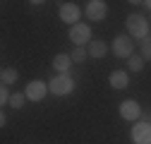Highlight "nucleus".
Segmentation results:
<instances>
[{"label":"nucleus","mask_w":151,"mask_h":144,"mask_svg":"<svg viewBox=\"0 0 151 144\" xmlns=\"http://www.w3.org/2000/svg\"><path fill=\"white\" fill-rule=\"evenodd\" d=\"M17 79H19V72H17L14 67H3V72H0V82H3V86L14 84Z\"/></svg>","instance_id":"nucleus-13"},{"label":"nucleus","mask_w":151,"mask_h":144,"mask_svg":"<svg viewBox=\"0 0 151 144\" xmlns=\"http://www.w3.org/2000/svg\"><path fill=\"white\" fill-rule=\"evenodd\" d=\"M79 17H82V10L74 5V3H63L60 5V19L65 24H79Z\"/></svg>","instance_id":"nucleus-8"},{"label":"nucleus","mask_w":151,"mask_h":144,"mask_svg":"<svg viewBox=\"0 0 151 144\" xmlns=\"http://www.w3.org/2000/svg\"><path fill=\"white\" fill-rule=\"evenodd\" d=\"M108 82H110L113 89H127V84H129V75H127V70H115V72H110Z\"/></svg>","instance_id":"nucleus-10"},{"label":"nucleus","mask_w":151,"mask_h":144,"mask_svg":"<svg viewBox=\"0 0 151 144\" xmlns=\"http://www.w3.org/2000/svg\"><path fill=\"white\" fill-rule=\"evenodd\" d=\"M146 7H149V10H151V0H149V3H146Z\"/></svg>","instance_id":"nucleus-19"},{"label":"nucleus","mask_w":151,"mask_h":144,"mask_svg":"<svg viewBox=\"0 0 151 144\" xmlns=\"http://www.w3.org/2000/svg\"><path fill=\"white\" fill-rule=\"evenodd\" d=\"M48 91L53 96H67V94L74 91V79L70 75H55L48 84Z\"/></svg>","instance_id":"nucleus-2"},{"label":"nucleus","mask_w":151,"mask_h":144,"mask_svg":"<svg viewBox=\"0 0 151 144\" xmlns=\"http://www.w3.org/2000/svg\"><path fill=\"white\" fill-rule=\"evenodd\" d=\"M53 67L58 70V75H67V70L72 67V55L70 53H58L53 58Z\"/></svg>","instance_id":"nucleus-11"},{"label":"nucleus","mask_w":151,"mask_h":144,"mask_svg":"<svg viewBox=\"0 0 151 144\" xmlns=\"http://www.w3.org/2000/svg\"><path fill=\"white\" fill-rule=\"evenodd\" d=\"M132 142L134 144H151V122L146 120H139L132 125Z\"/></svg>","instance_id":"nucleus-4"},{"label":"nucleus","mask_w":151,"mask_h":144,"mask_svg":"<svg viewBox=\"0 0 151 144\" xmlns=\"http://www.w3.org/2000/svg\"><path fill=\"white\" fill-rule=\"evenodd\" d=\"M89 58V50L86 48H74L72 50V63H84Z\"/></svg>","instance_id":"nucleus-15"},{"label":"nucleus","mask_w":151,"mask_h":144,"mask_svg":"<svg viewBox=\"0 0 151 144\" xmlns=\"http://www.w3.org/2000/svg\"><path fill=\"white\" fill-rule=\"evenodd\" d=\"M10 99H12V94L7 91V86H3V89H0V103L5 106V103H10Z\"/></svg>","instance_id":"nucleus-18"},{"label":"nucleus","mask_w":151,"mask_h":144,"mask_svg":"<svg viewBox=\"0 0 151 144\" xmlns=\"http://www.w3.org/2000/svg\"><path fill=\"white\" fill-rule=\"evenodd\" d=\"M70 41L77 48H84L91 41V27L89 24H74V27H70Z\"/></svg>","instance_id":"nucleus-3"},{"label":"nucleus","mask_w":151,"mask_h":144,"mask_svg":"<svg viewBox=\"0 0 151 144\" xmlns=\"http://www.w3.org/2000/svg\"><path fill=\"white\" fill-rule=\"evenodd\" d=\"M142 58L144 60H151V36L146 41H142Z\"/></svg>","instance_id":"nucleus-17"},{"label":"nucleus","mask_w":151,"mask_h":144,"mask_svg":"<svg viewBox=\"0 0 151 144\" xmlns=\"http://www.w3.org/2000/svg\"><path fill=\"white\" fill-rule=\"evenodd\" d=\"M120 115H122V120H139L142 106H139L134 99H125V101L120 103Z\"/></svg>","instance_id":"nucleus-9"},{"label":"nucleus","mask_w":151,"mask_h":144,"mask_svg":"<svg viewBox=\"0 0 151 144\" xmlns=\"http://www.w3.org/2000/svg\"><path fill=\"white\" fill-rule=\"evenodd\" d=\"M24 94H27V99H29V101H43V99H46V94H48V84H46V82H41V79H34V82H29V84H27Z\"/></svg>","instance_id":"nucleus-7"},{"label":"nucleus","mask_w":151,"mask_h":144,"mask_svg":"<svg viewBox=\"0 0 151 144\" xmlns=\"http://www.w3.org/2000/svg\"><path fill=\"white\" fill-rule=\"evenodd\" d=\"M86 50H89V58H106L108 55V43L106 41H91Z\"/></svg>","instance_id":"nucleus-12"},{"label":"nucleus","mask_w":151,"mask_h":144,"mask_svg":"<svg viewBox=\"0 0 151 144\" xmlns=\"http://www.w3.org/2000/svg\"><path fill=\"white\" fill-rule=\"evenodd\" d=\"M134 43L129 41V36H125V34H120V36H115V41H113V53H115L118 58H132L134 55Z\"/></svg>","instance_id":"nucleus-5"},{"label":"nucleus","mask_w":151,"mask_h":144,"mask_svg":"<svg viewBox=\"0 0 151 144\" xmlns=\"http://www.w3.org/2000/svg\"><path fill=\"white\" fill-rule=\"evenodd\" d=\"M125 24H127V31H129V36H134V39H142V41H146L149 36H151V29H149L146 17H144V14H139V12L129 14Z\"/></svg>","instance_id":"nucleus-1"},{"label":"nucleus","mask_w":151,"mask_h":144,"mask_svg":"<svg viewBox=\"0 0 151 144\" xmlns=\"http://www.w3.org/2000/svg\"><path fill=\"white\" fill-rule=\"evenodd\" d=\"M24 101H29V99H27V94H17V91H14V94H12V99H10V106H12V108H22V106H24Z\"/></svg>","instance_id":"nucleus-16"},{"label":"nucleus","mask_w":151,"mask_h":144,"mask_svg":"<svg viewBox=\"0 0 151 144\" xmlns=\"http://www.w3.org/2000/svg\"><path fill=\"white\" fill-rule=\"evenodd\" d=\"M144 63H146V60H144L142 55H132V58H129V72H142V70H144Z\"/></svg>","instance_id":"nucleus-14"},{"label":"nucleus","mask_w":151,"mask_h":144,"mask_svg":"<svg viewBox=\"0 0 151 144\" xmlns=\"http://www.w3.org/2000/svg\"><path fill=\"white\" fill-rule=\"evenodd\" d=\"M84 12H86V17L91 22H101V19H106V14H108V5L103 3V0H89Z\"/></svg>","instance_id":"nucleus-6"}]
</instances>
